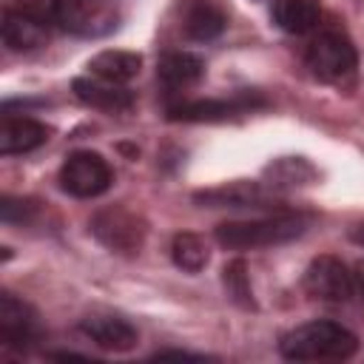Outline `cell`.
<instances>
[{
  "mask_svg": "<svg viewBox=\"0 0 364 364\" xmlns=\"http://www.w3.org/2000/svg\"><path fill=\"white\" fill-rule=\"evenodd\" d=\"M353 279H355V296L364 301V262H358L353 267Z\"/></svg>",
  "mask_w": 364,
  "mask_h": 364,
  "instance_id": "22",
  "label": "cell"
},
{
  "mask_svg": "<svg viewBox=\"0 0 364 364\" xmlns=\"http://www.w3.org/2000/svg\"><path fill=\"white\" fill-rule=\"evenodd\" d=\"M91 233L114 253H136L145 242V222L128 208H105L91 219Z\"/></svg>",
  "mask_w": 364,
  "mask_h": 364,
  "instance_id": "6",
  "label": "cell"
},
{
  "mask_svg": "<svg viewBox=\"0 0 364 364\" xmlns=\"http://www.w3.org/2000/svg\"><path fill=\"white\" fill-rule=\"evenodd\" d=\"M307 228V216L301 213H276L242 222H222L216 228V242L228 250H253V247H273L301 236Z\"/></svg>",
  "mask_w": 364,
  "mask_h": 364,
  "instance_id": "2",
  "label": "cell"
},
{
  "mask_svg": "<svg viewBox=\"0 0 364 364\" xmlns=\"http://www.w3.org/2000/svg\"><path fill=\"white\" fill-rule=\"evenodd\" d=\"M48 28H51L48 23L37 20L34 14H28L23 9H6L3 11L0 34H3V43L11 51H34V48L46 46Z\"/></svg>",
  "mask_w": 364,
  "mask_h": 364,
  "instance_id": "11",
  "label": "cell"
},
{
  "mask_svg": "<svg viewBox=\"0 0 364 364\" xmlns=\"http://www.w3.org/2000/svg\"><path fill=\"white\" fill-rule=\"evenodd\" d=\"M355 242H361V245H364V230H358V233H355Z\"/></svg>",
  "mask_w": 364,
  "mask_h": 364,
  "instance_id": "23",
  "label": "cell"
},
{
  "mask_svg": "<svg viewBox=\"0 0 364 364\" xmlns=\"http://www.w3.org/2000/svg\"><path fill=\"white\" fill-rule=\"evenodd\" d=\"M80 333L85 338H91L97 347L102 350H111V353H125L131 347H136L139 336H136V327L122 318V316H114V313H91L80 321Z\"/></svg>",
  "mask_w": 364,
  "mask_h": 364,
  "instance_id": "9",
  "label": "cell"
},
{
  "mask_svg": "<svg viewBox=\"0 0 364 364\" xmlns=\"http://www.w3.org/2000/svg\"><path fill=\"white\" fill-rule=\"evenodd\" d=\"M74 94L80 102L100 108V111H128L134 105V94L119 85V82H108L100 77H80L74 80Z\"/></svg>",
  "mask_w": 364,
  "mask_h": 364,
  "instance_id": "13",
  "label": "cell"
},
{
  "mask_svg": "<svg viewBox=\"0 0 364 364\" xmlns=\"http://www.w3.org/2000/svg\"><path fill=\"white\" fill-rule=\"evenodd\" d=\"M171 256H173V264L182 267L185 273H199L208 259H210V250L205 245V239L199 233H176L173 242H171Z\"/></svg>",
  "mask_w": 364,
  "mask_h": 364,
  "instance_id": "19",
  "label": "cell"
},
{
  "mask_svg": "<svg viewBox=\"0 0 364 364\" xmlns=\"http://www.w3.org/2000/svg\"><path fill=\"white\" fill-rule=\"evenodd\" d=\"M304 290L327 304H344L355 296L353 270L336 256H318L304 270Z\"/></svg>",
  "mask_w": 364,
  "mask_h": 364,
  "instance_id": "5",
  "label": "cell"
},
{
  "mask_svg": "<svg viewBox=\"0 0 364 364\" xmlns=\"http://www.w3.org/2000/svg\"><path fill=\"white\" fill-rule=\"evenodd\" d=\"M23 11L34 14L37 20L48 23V26H63L71 31H82L91 34V14L85 0H17Z\"/></svg>",
  "mask_w": 364,
  "mask_h": 364,
  "instance_id": "10",
  "label": "cell"
},
{
  "mask_svg": "<svg viewBox=\"0 0 364 364\" xmlns=\"http://www.w3.org/2000/svg\"><path fill=\"white\" fill-rule=\"evenodd\" d=\"M196 199L210 208H262L270 199V193L259 182H233V185L202 191L196 193Z\"/></svg>",
  "mask_w": 364,
  "mask_h": 364,
  "instance_id": "15",
  "label": "cell"
},
{
  "mask_svg": "<svg viewBox=\"0 0 364 364\" xmlns=\"http://www.w3.org/2000/svg\"><path fill=\"white\" fill-rule=\"evenodd\" d=\"M273 20L287 34H307L321 20V3L318 0H276Z\"/></svg>",
  "mask_w": 364,
  "mask_h": 364,
  "instance_id": "17",
  "label": "cell"
},
{
  "mask_svg": "<svg viewBox=\"0 0 364 364\" xmlns=\"http://www.w3.org/2000/svg\"><path fill=\"white\" fill-rule=\"evenodd\" d=\"M202 74H205V60L193 51H171L156 65V77L173 91L196 85L202 80Z\"/></svg>",
  "mask_w": 364,
  "mask_h": 364,
  "instance_id": "14",
  "label": "cell"
},
{
  "mask_svg": "<svg viewBox=\"0 0 364 364\" xmlns=\"http://www.w3.org/2000/svg\"><path fill=\"white\" fill-rule=\"evenodd\" d=\"M264 105L259 94H236L230 100H179L168 108V117L176 122H216L236 114H247Z\"/></svg>",
  "mask_w": 364,
  "mask_h": 364,
  "instance_id": "7",
  "label": "cell"
},
{
  "mask_svg": "<svg viewBox=\"0 0 364 364\" xmlns=\"http://www.w3.org/2000/svg\"><path fill=\"white\" fill-rule=\"evenodd\" d=\"M46 139H48V128L40 119L3 114V119H0V154L3 156L28 154V151L46 145Z\"/></svg>",
  "mask_w": 364,
  "mask_h": 364,
  "instance_id": "12",
  "label": "cell"
},
{
  "mask_svg": "<svg viewBox=\"0 0 364 364\" xmlns=\"http://www.w3.org/2000/svg\"><path fill=\"white\" fill-rule=\"evenodd\" d=\"M139 68H142V57L134 54V51H119V48L100 51L97 57L88 60V74L91 77H100V80H108V82H119V85L134 80L139 74Z\"/></svg>",
  "mask_w": 364,
  "mask_h": 364,
  "instance_id": "16",
  "label": "cell"
},
{
  "mask_svg": "<svg viewBox=\"0 0 364 364\" xmlns=\"http://www.w3.org/2000/svg\"><path fill=\"white\" fill-rule=\"evenodd\" d=\"M222 282H225L228 296H230L239 307H245V310L256 307V301H253V290H250L247 264H245L242 259H233L230 264H225V270H222Z\"/></svg>",
  "mask_w": 364,
  "mask_h": 364,
  "instance_id": "20",
  "label": "cell"
},
{
  "mask_svg": "<svg viewBox=\"0 0 364 364\" xmlns=\"http://www.w3.org/2000/svg\"><path fill=\"white\" fill-rule=\"evenodd\" d=\"M31 210H34V205H31V202L11 199V196H6V199H3V205H0V216H3V222H6V225L26 222V219L31 216Z\"/></svg>",
  "mask_w": 364,
  "mask_h": 364,
  "instance_id": "21",
  "label": "cell"
},
{
  "mask_svg": "<svg viewBox=\"0 0 364 364\" xmlns=\"http://www.w3.org/2000/svg\"><path fill=\"white\" fill-rule=\"evenodd\" d=\"M304 63L316 80L338 85L355 74L358 54H355V46L350 43L347 34H341L336 28H324L307 43Z\"/></svg>",
  "mask_w": 364,
  "mask_h": 364,
  "instance_id": "3",
  "label": "cell"
},
{
  "mask_svg": "<svg viewBox=\"0 0 364 364\" xmlns=\"http://www.w3.org/2000/svg\"><path fill=\"white\" fill-rule=\"evenodd\" d=\"M37 336H40V324L34 310L23 299L3 293L0 296V344L26 350L28 344L37 341Z\"/></svg>",
  "mask_w": 364,
  "mask_h": 364,
  "instance_id": "8",
  "label": "cell"
},
{
  "mask_svg": "<svg viewBox=\"0 0 364 364\" xmlns=\"http://www.w3.org/2000/svg\"><path fill=\"white\" fill-rule=\"evenodd\" d=\"M111 182H114V171H111L108 159L97 151H74L71 156H65V162L60 168L63 191L77 199L100 196L111 188Z\"/></svg>",
  "mask_w": 364,
  "mask_h": 364,
  "instance_id": "4",
  "label": "cell"
},
{
  "mask_svg": "<svg viewBox=\"0 0 364 364\" xmlns=\"http://www.w3.org/2000/svg\"><path fill=\"white\" fill-rule=\"evenodd\" d=\"M358 338L338 321H307L287 330L279 341V353L287 361H344L355 355Z\"/></svg>",
  "mask_w": 364,
  "mask_h": 364,
  "instance_id": "1",
  "label": "cell"
},
{
  "mask_svg": "<svg viewBox=\"0 0 364 364\" xmlns=\"http://www.w3.org/2000/svg\"><path fill=\"white\" fill-rule=\"evenodd\" d=\"M225 14L219 6L208 3V0H196L188 14H185V34L191 40H199V43H208L213 37H219L225 31Z\"/></svg>",
  "mask_w": 364,
  "mask_h": 364,
  "instance_id": "18",
  "label": "cell"
}]
</instances>
